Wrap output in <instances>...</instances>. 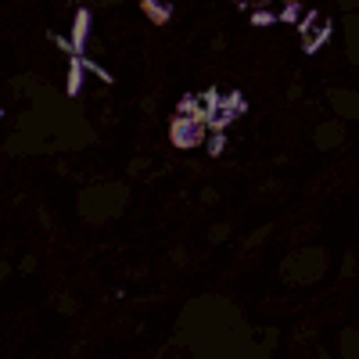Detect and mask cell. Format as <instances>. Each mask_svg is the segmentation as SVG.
Wrapping results in <instances>:
<instances>
[{
    "mask_svg": "<svg viewBox=\"0 0 359 359\" xmlns=\"http://www.w3.org/2000/svg\"><path fill=\"white\" fill-rule=\"evenodd\" d=\"M316 147H320V151H327V147H337V144H342L345 140V130H342V122H337V119H331V122H324L320 126V130H316Z\"/></svg>",
    "mask_w": 359,
    "mask_h": 359,
    "instance_id": "obj_5",
    "label": "cell"
},
{
    "mask_svg": "<svg viewBox=\"0 0 359 359\" xmlns=\"http://www.w3.org/2000/svg\"><path fill=\"white\" fill-rule=\"evenodd\" d=\"M176 115H191V119L208 122V108H205L201 94H183V97H180V104H176Z\"/></svg>",
    "mask_w": 359,
    "mask_h": 359,
    "instance_id": "obj_8",
    "label": "cell"
},
{
    "mask_svg": "<svg viewBox=\"0 0 359 359\" xmlns=\"http://www.w3.org/2000/svg\"><path fill=\"white\" fill-rule=\"evenodd\" d=\"M140 11L147 15L151 26H165L173 18V4H165V0H140Z\"/></svg>",
    "mask_w": 359,
    "mask_h": 359,
    "instance_id": "obj_7",
    "label": "cell"
},
{
    "mask_svg": "<svg viewBox=\"0 0 359 359\" xmlns=\"http://www.w3.org/2000/svg\"><path fill=\"white\" fill-rule=\"evenodd\" d=\"M83 61H87V72H94V76L104 83V87H112V83H115V79H112V72H108V69H101L97 61H90V58H83Z\"/></svg>",
    "mask_w": 359,
    "mask_h": 359,
    "instance_id": "obj_12",
    "label": "cell"
},
{
    "mask_svg": "<svg viewBox=\"0 0 359 359\" xmlns=\"http://www.w3.org/2000/svg\"><path fill=\"white\" fill-rule=\"evenodd\" d=\"M90 22H94V15L87 8H79L72 15V29H69V40H72V47L76 54H83V47H87V40H90Z\"/></svg>",
    "mask_w": 359,
    "mask_h": 359,
    "instance_id": "obj_3",
    "label": "cell"
},
{
    "mask_svg": "<svg viewBox=\"0 0 359 359\" xmlns=\"http://www.w3.org/2000/svg\"><path fill=\"white\" fill-rule=\"evenodd\" d=\"M251 26H256V29L281 26V8H277V11H273V8H259V11H251Z\"/></svg>",
    "mask_w": 359,
    "mask_h": 359,
    "instance_id": "obj_9",
    "label": "cell"
},
{
    "mask_svg": "<svg viewBox=\"0 0 359 359\" xmlns=\"http://www.w3.org/2000/svg\"><path fill=\"white\" fill-rule=\"evenodd\" d=\"M331 104L337 108L342 119H356L359 115V94L356 90H331Z\"/></svg>",
    "mask_w": 359,
    "mask_h": 359,
    "instance_id": "obj_6",
    "label": "cell"
},
{
    "mask_svg": "<svg viewBox=\"0 0 359 359\" xmlns=\"http://www.w3.org/2000/svg\"><path fill=\"white\" fill-rule=\"evenodd\" d=\"M208 140V122L191 119V115H173L169 119V144L180 147V151H191Z\"/></svg>",
    "mask_w": 359,
    "mask_h": 359,
    "instance_id": "obj_1",
    "label": "cell"
},
{
    "mask_svg": "<svg viewBox=\"0 0 359 359\" xmlns=\"http://www.w3.org/2000/svg\"><path fill=\"white\" fill-rule=\"evenodd\" d=\"M83 76H87V61H83V54H72V58H69V79H65V94H69V97H79V94H83V87H87Z\"/></svg>",
    "mask_w": 359,
    "mask_h": 359,
    "instance_id": "obj_4",
    "label": "cell"
},
{
    "mask_svg": "<svg viewBox=\"0 0 359 359\" xmlns=\"http://www.w3.org/2000/svg\"><path fill=\"white\" fill-rule=\"evenodd\" d=\"M294 29H299V36H302V51L316 54L331 40V15L327 11H306L302 22L294 26Z\"/></svg>",
    "mask_w": 359,
    "mask_h": 359,
    "instance_id": "obj_2",
    "label": "cell"
},
{
    "mask_svg": "<svg viewBox=\"0 0 359 359\" xmlns=\"http://www.w3.org/2000/svg\"><path fill=\"white\" fill-rule=\"evenodd\" d=\"M337 4H342L345 11H352V8H359V0H337Z\"/></svg>",
    "mask_w": 359,
    "mask_h": 359,
    "instance_id": "obj_14",
    "label": "cell"
},
{
    "mask_svg": "<svg viewBox=\"0 0 359 359\" xmlns=\"http://www.w3.org/2000/svg\"><path fill=\"white\" fill-rule=\"evenodd\" d=\"M140 169H147V158H137V162H130V173H140Z\"/></svg>",
    "mask_w": 359,
    "mask_h": 359,
    "instance_id": "obj_13",
    "label": "cell"
},
{
    "mask_svg": "<svg viewBox=\"0 0 359 359\" xmlns=\"http://www.w3.org/2000/svg\"><path fill=\"white\" fill-rule=\"evenodd\" d=\"M205 151L212 155V158H216V155H223V151H226V133H208V140H205Z\"/></svg>",
    "mask_w": 359,
    "mask_h": 359,
    "instance_id": "obj_11",
    "label": "cell"
},
{
    "mask_svg": "<svg viewBox=\"0 0 359 359\" xmlns=\"http://www.w3.org/2000/svg\"><path fill=\"white\" fill-rule=\"evenodd\" d=\"M302 15H306L302 0H284V8H281V22H284V26H299Z\"/></svg>",
    "mask_w": 359,
    "mask_h": 359,
    "instance_id": "obj_10",
    "label": "cell"
}]
</instances>
